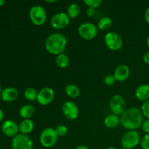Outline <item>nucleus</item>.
Wrapping results in <instances>:
<instances>
[{"label":"nucleus","mask_w":149,"mask_h":149,"mask_svg":"<svg viewBox=\"0 0 149 149\" xmlns=\"http://www.w3.org/2000/svg\"><path fill=\"white\" fill-rule=\"evenodd\" d=\"M143 117L141 109L135 107L130 108L127 109L121 116L120 123L128 130H137L142 125Z\"/></svg>","instance_id":"obj_1"},{"label":"nucleus","mask_w":149,"mask_h":149,"mask_svg":"<svg viewBox=\"0 0 149 149\" xmlns=\"http://www.w3.org/2000/svg\"><path fill=\"white\" fill-rule=\"evenodd\" d=\"M66 45V37L61 33H51L45 40V48L47 51L54 55L63 53Z\"/></svg>","instance_id":"obj_2"},{"label":"nucleus","mask_w":149,"mask_h":149,"mask_svg":"<svg viewBox=\"0 0 149 149\" xmlns=\"http://www.w3.org/2000/svg\"><path fill=\"white\" fill-rule=\"evenodd\" d=\"M141 135L137 130H128L121 139L122 147L126 149H132L141 143Z\"/></svg>","instance_id":"obj_3"},{"label":"nucleus","mask_w":149,"mask_h":149,"mask_svg":"<svg viewBox=\"0 0 149 149\" xmlns=\"http://www.w3.org/2000/svg\"><path fill=\"white\" fill-rule=\"evenodd\" d=\"M58 135L55 130L52 127H47L42 130L39 136V141L42 146L45 148H52L58 142Z\"/></svg>","instance_id":"obj_4"},{"label":"nucleus","mask_w":149,"mask_h":149,"mask_svg":"<svg viewBox=\"0 0 149 149\" xmlns=\"http://www.w3.org/2000/svg\"><path fill=\"white\" fill-rule=\"evenodd\" d=\"M29 17L31 21L35 26H42L46 22L47 12L42 6H33L29 11Z\"/></svg>","instance_id":"obj_5"},{"label":"nucleus","mask_w":149,"mask_h":149,"mask_svg":"<svg viewBox=\"0 0 149 149\" xmlns=\"http://www.w3.org/2000/svg\"><path fill=\"white\" fill-rule=\"evenodd\" d=\"M98 29L97 26L90 22L83 23L79 26L78 33L82 39L86 40H92L97 36Z\"/></svg>","instance_id":"obj_6"},{"label":"nucleus","mask_w":149,"mask_h":149,"mask_svg":"<svg viewBox=\"0 0 149 149\" xmlns=\"http://www.w3.org/2000/svg\"><path fill=\"white\" fill-rule=\"evenodd\" d=\"M109 107L113 114L122 116L127 110V104L125 98L119 95H116L111 97L109 102Z\"/></svg>","instance_id":"obj_7"},{"label":"nucleus","mask_w":149,"mask_h":149,"mask_svg":"<svg viewBox=\"0 0 149 149\" xmlns=\"http://www.w3.org/2000/svg\"><path fill=\"white\" fill-rule=\"evenodd\" d=\"M105 44L109 49L113 51L119 50L123 45V39L118 33L111 31L106 33L104 38Z\"/></svg>","instance_id":"obj_8"},{"label":"nucleus","mask_w":149,"mask_h":149,"mask_svg":"<svg viewBox=\"0 0 149 149\" xmlns=\"http://www.w3.org/2000/svg\"><path fill=\"white\" fill-rule=\"evenodd\" d=\"M33 146V141L27 135L17 134L12 140V149H32Z\"/></svg>","instance_id":"obj_9"},{"label":"nucleus","mask_w":149,"mask_h":149,"mask_svg":"<svg viewBox=\"0 0 149 149\" xmlns=\"http://www.w3.org/2000/svg\"><path fill=\"white\" fill-rule=\"evenodd\" d=\"M70 17L65 13H58L54 15L51 18L50 24L55 29H63L69 25Z\"/></svg>","instance_id":"obj_10"},{"label":"nucleus","mask_w":149,"mask_h":149,"mask_svg":"<svg viewBox=\"0 0 149 149\" xmlns=\"http://www.w3.org/2000/svg\"><path fill=\"white\" fill-rule=\"evenodd\" d=\"M55 97V93L50 87H44L38 93V103L42 106H47L51 103Z\"/></svg>","instance_id":"obj_11"},{"label":"nucleus","mask_w":149,"mask_h":149,"mask_svg":"<svg viewBox=\"0 0 149 149\" xmlns=\"http://www.w3.org/2000/svg\"><path fill=\"white\" fill-rule=\"evenodd\" d=\"M62 111L64 116L69 120H74L79 116V108L75 103L66 101L62 106Z\"/></svg>","instance_id":"obj_12"},{"label":"nucleus","mask_w":149,"mask_h":149,"mask_svg":"<svg viewBox=\"0 0 149 149\" xmlns=\"http://www.w3.org/2000/svg\"><path fill=\"white\" fill-rule=\"evenodd\" d=\"M1 131L7 137H15L18 134L19 127L13 120H6L1 125Z\"/></svg>","instance_id":"obj_13"},{"label":"nucleus","mask_w":149,"mask_h":149,"mask_svg":"<svg viewBox=\"0 0 149 149\" xmlns=\"http://www.w3.org/2000/svg\"><path fill=\"white\" fill-rule=\"evenodd\" d=\"M130 71L129 67L125 64H122L116 68L113 76L116 81L122 82L127 79L128 77H130Z\"/></svg>","instance_id":"obj_14"},{"label":"nucleus","mask_w":149,"mask_h":149,"mask_svg":"<svg viewBox=\"0 0 149 149\" xmlns=\"http://www.w3.org/2000/svg\"><path fill=\"white\" fill-rule=\"evenodd\" d=\"M18 97V91L15 87H7L2 90L1 97L2 100L10 103L17 99Z\"/></svg>","instance_id":"obj_15"},{"label":"nucleus","mask_w":149,"mask_h":149,"mask_svg":"<svg viewBox=\"0 0 149 149\" xmlns=\"http://www.w3.org/2000/svg\"><path fill=\"white\" fill-rule=\"evenodd\" d=\"M135 97L141 101H147L149 100V84H143L138 86L135 90Z\"/></svg>","instance_id":"obj_16"},{"label":"nucleus","mask_w":149,"mask_h":149,"mask_svg":"<svg viewBox=\"0 0 149 149\" xmlns=\"http://www.w3.org/2000/svg\"><path fill=\"white\" fill-rule=\"evenodd\" d=\"M19 131L23 135H28L33 131L34 127V123L31 119H23L18 125Z\"/></svg>","instance_id":"obj_17"},{"label":"nucleus","mask_w":149,"mask_h":149,"mask_svg":"<svg viewBox=\"0 0 149 149\" xmlns=\"http://www.w3.org/2000/svg\"><path fill=\"white\" fill-rule=\"evenodd\" d=\"M104 125L109 129L116 128L120 124V117L115 114H109L106 116L103 121Z\"/></svg>","instance_id":"obj_18"},{"label":"nucleus","mask_w":149,"mask_h":149,"mask_svg":"<svg viewBox=\"0 0 149 149\" xmlns=\"http://www.w3.org/2000/svg\"><path fill=\"white\" fill-rule=\"evenodd\" d=\"M35 113V108L32 105H24L20 108L19 114L23 119H29L33 116Z\"/></svg>","instance_id":"obj_19"},{"label":"nucleus","mask_w":149,"mask_h":149,"mask_svg":"<svg viewBox=\"0 0 149 149\" xmlns=\"http://www.w3.org/2000/svg\"><path fill=\"white\" fill-rule=\"evenodd\" d=\"M69 57L67 55H65V53H62L57 55L56 58H55V63H56V65H58L59 68H66V67L69 65Z\"/></svg>","instance_id":"obj_20"},{"label":"nucleus","mask_w":149,"mask_h":149,"mask_svg":"<svg viewBox=\"0 0 149 149\" xmlns=\"http://www.w3.org/2000/svg\"><path fill=\"white\" fill-rule=\"evenodd\" d=\"M81 13V7L77 3H72L67 8V15L70 18H75L79 15Z\"/></svg>","instance_id":"obj_21"},{"label":"nucleus","mask_w":149,"mask_h":149,"mask_svg":"<svg viewBox=\"0 0 149 149\" xmlns=\"http://www.w3.org/2000/svg\"><path fill=\"white\" fill-rule=\"evenodd\" d=\"M112 26V20L108 16H104L99 20L97 27L98 30L106 31L110 29Z\"/></svg>","instance_id":"obj_22"},{"label":"nucleus","mask_w":149,"mask_h":149,"mask_svg":"<svg viewBox=\"0 0 149 149\" xmlns=\"http://www.w3.org/2000/svg\"><path fill=\"white\" fill-rule=\"evenodd\" d=\"M65 92L68 97L71 98H76L80 95V90L75 84H68L65 87Z\"/></svg>","instance_id":"obj_23"},{"label":"nucleus","mask_w":149,"mask_h":149,"mask_svg":"<svg viewBox=\"0 0 149 149\" xmlns=\"http://www.w3.org/2000/svg\"><path fill=\"white\" fill-rule=\"evenodd\" d=\"M38 93L33 87H27L24 91V97L29 101H35L37 99Z\"/></svg>","instance_id":"obj_24"},{"label":"nucleus","mask_w":149,"mask_h":149,"mask_svg":"<svg viewBox=\"0 0 149 149\" xmlns=\"http://www.w3.org/2000/svg\"><path fill=\"white\" fill-rule=\"evenodd\" d=\"M55 130L57 135H58V137L65 136V135H67V133H68V127H67L65 125H58V126L55 128Z\"/></svg>","instance_id":"obj_25"},{"label":"nucleus","mask_w":149,"mask_h":149,"mask_svg":"<svg viewBox=\"0 0 149 149\" xmlns=\"http://www.w3.org/2000/svg\"><path fill=\"white\" fill-rule=\"evenodd\" d=\"M84 2L87 7L95 10L100 7V4H102L101 0H84Z\"/></svg>","instance_id":"obj_26"},{"label":"nucleus","mask_w":149,"mask_h":149,"mask_svg":"<svg viewBox=\"0 0 149 149\" xmlns=\"http://www.w3.org/2000/svg\"><path fill=\"white\" fill-rule=\"evenodd\" d=\"M141 110L142 111L143 116H145L146 119H149V100L143 102L142 106H141Z\"/></svg>","instance_id":"obj_27"},{"label":"nucleus","mask_w":149,"mask_h":149,"mask_svg":"<svg viewBox=\"0 0 149 149\" xmlns=\"http://www.w3.org/2000/svg\"><path fill=\"white\" fill-rule=\"evenodd\" d=\"M103 81H104V83L106 85L112 86L115 84L116 80L113 75H112V74H107V75L104 77Z\"/></svg>","instance_id":"obj_28"},{"label":"nucleus","mask_w":149,"mask_h":149,"mask_svg":"<svg viewBox=\"0 0 149 149\" xmlns=\"http://www.w3.org/2000/svg\"><path fill=\"white\" fill-rule=\"evenodd\" d=\"M141 146L143 149H149V133L146 134L141 140Z\"/></svg>","instance_id":"obj_29"},{"label":"nucleus","mask_w":149,"mask_h":149,"mask_svg":"<svg viewBox=\"0 0 149 149\" xmlns=\"http://www.w3.org/2000/svg\"><path fill=\"white\" fill-rule=\"evenodd\" d=\"M141 128L142 130L145 133L148 134L149 133V119H146V120H143V122L142 125H141Z\"/></svg>","instance_id":"obj_30"},{"label":"nucleus","mask_w":149,"mask_h":149,"mask_svg":"<svg viewBox=\"0 0 149 149\" xmlns=\"http://www.w3.org/2000/svg\"><path fill=\"white\" fill-rule=\"evenodd\" d=\"M95 9L88 7V8L87 9V10H86V15H87L88 17H93V16L95 15Z\"/></svg>","instance_id":"obj_31"},{"label":"nucleus","mask_w":149,"mask_h":149,"mask_svg":"<svg viewBox=\"0 0 149 149\" xmlns=\"http://www.w3.org/2000/svg\"><path fill=\"white\" fill-rule=\"evenodd\" d=\"M143 61L145 62V63L149 65V51L146 52L145 55H143Z\"/></svg>","instance_id":"obj_32"},{"label":"nucleus","mask_w":149,"mask_h":149,"mask_svg":"<svg viewBox=\"0 0 149 149\" xmlns=\"http://www.w3.org/2000/svg\"><path fill=\"white\" fill-rule=\"evenodd\" d=\"M144 17H145L146 21L149 24V7L146 9L145 12V14H144Z\"/></svg>","instance_id":"obj_33"},{"label":"nucleus","mask_w":149,"mask_h":149,"mask_svg":"<svg viewBox=\"0 0 149 149\" xmlns=\"http://www.w3.org/2000/svg\"><path fill=\"white\" fill-rule=\"evenodd\" d=\"M75 149H89L87 148L86 146H84V145H81V146H78L77 147H76Z\"/></svg>","instance_id":"obj_34"},{"label":"nucleus","mask_w":149,"mask_h":149,"mask_svg":"<svg viewBox=\"0 0 149 149\" xmlns=\"http://www.w3.org/2000/svg\"><path fill=\"white\" fill-rule=\"evenodd\" d=\"M3 119H4V113H3L2 110L0 109V122L3 120Z\"/></svg>","instance_id":"obj_35"},{"label":"nucleus","mask_w":149,"mask_h":149,"mask_svg":"<svg viewBox=\"0 0 149 149\" xmlns=\"http://www.w3.org/2000/svg\"><path fill=\"white\" fill-rule=\"evenodd\" d=\"M45 1H46V2H48V3H55V2H57L56 0H52V1H49V0H45Z\"/></svg>","instance_id":"obj_36"},{"label":"nucleus","mask_w":149,"mask_h":149,"mask_svg":"<svg viewBox=\"0 0 149 149\" xmlns=\"http://www.w3.org/2000/svg\"><path fill=\"white\" fill-rule=\"evenodd\" d=\"M4 2H5V1H4V0H0V7H1V6L4 5Z\"/></svg>","instance_id":"obj_37"},{"label":"nucleus","mask_w":149,"mask_h":149,"mask_svg":"<svg viewBox=\"0 0 149 149\" xmlns=\"http://www.w3.org/2000/svg\"><path fill=\"white\" fill-rule=\"evenodd\" d=\"M146 44H147V46H148V47L149 48V36H148V38H147Z\"/></svg>","instance_id":"obj_38"},{"label":"nucleus","mask_w":149,"mask_h":149,"mask_svg":"<svg viewBox=\"0 0 149 149\" xmlns=\"http://www.w3.org/2000/svg\"><path fill=\"white\" fill-rule=\"evenodd\" d=\"M1 93H2V90H1V85H0V97H1Z\"/></svg>","instance_id":"obj_39"},{"label":"nucleus","mask_w":149,"mask_h":149,"mask_svg":"<svg viewBox=\"0 0 149 149\" xmlns=\"http://www.w3.org/2000/svg\"><path fill=\"white\" fill-rule=\"evenodd\" d=\"M106 149H116L115 148H113V147H109V148H106Z\"/></svg>","instance_id":"obj_40"},{"label":"nucleus","mask_w":149,"mask_h":149,"mask_svg":"<svg viewBox=\"0 0 149 149\" xmlns=\"http://www.w3.org/2000/svg\"><path fill=\"white\" fill-rule=\"evenodd\" d=\"M120 149H126V148H123V147H122V148H121Z\"/></svg>","instance_id":"obj_41"}]
</instances>
